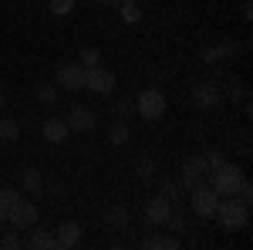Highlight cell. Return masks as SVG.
I'll list each match as a JSON object with an SVG mask.
<instances>
[{
	"label": "cell",
	"instance_id": "cell-1",
	"mask_svg": "<svg viewBox=\"0 0 253 250\" xmlns=\"http://www.w3.org/2000/svg\"><path fill=\"white\" fill-rule=\"evenodd\" d=\"M216 220H219V227L223 230H247L250 227V203H243V200H236V196H219V206L213 213Z\"/></svg>",
	"mask_w": 253,
	"mask_h": 250
},
{
	"label": "cell",
	"instance_id": "cell-2",
	"mask_svg": "<svg viewBox=\"0 0 253 250\" xmlns=\"http://www.w3.org/2000/svg\"><path fill=\"white\" fill-rule=\"evenodd\" d=\"M166 95L159 92L156 85H149L145 92H138V98H135V112H138V118H145L149 125H156L159 118L166 115Z\"/></svg>",
	"mask_w": 253,
	"mask_h": 250
},
{
	"label": "cell",
	"instance_id": "cell-3",
	"mask_svg": "<svg viewBox=\"0 0 253 250\" xmlns=\"http://www.w3.org/2000/svg\"><path fill=\"white\" fill-rule=\"evenodd\" d=\"M240 183H243V169L233 166V162H223V166L210 169V186H213L219 196H233Z\"/></svg>",
	"mask_w": 253,
	"mask_h": 250
},
{
	"label": "cell",
	"instance_id": "cell-4",
	"mask_svg": "<svg viewBox=\"0 0 253 250\" xmlns=\"http://www.w3.org/2000/svg\"><path fill=\"white\" fill-rule=\"evenodd\" d=\"M193 196H189V203H193V213L196 216H203V220H210L216 213V206H219V193L213 190V186H206V179L199 183V186H193Z\"/></svg>",
	"mask_w": 253,
	"mask_h": 250
},
{
	"label": "cell",
	"instance_id": "cell-5",
	"mask_svg": "<svg viewBox=\"0 0 253 250\" xmlns=\"http://www.w3.org/2000/svg\"><path fill=\"white\" fill-rule=\"evenodd\" d=\"M84 88L95 92V95H112V92H115V75H112L108 68H101V64L84 68Z\"/></svg>",
	"mask_w": 253,
	"mask_h": 250
},
{
	"label": "cell",
	"instance_id": "cell-6",
	"mask_svg": "<svg viewBox=\"0 0 253 250\" xmlns=\"http://www.w3.org/2000/svg\"><path fill=\"white\" fill-rule=\"evenodd\" d=\"M7 220H10V227H17V230H27V227H34L38 223V206L31 203V200H20L10 206V213H7Z\"/></svg>",
	"mask_w": 253,
	"mask_h": 250
},
{
	"label": "cell",
	"instance_id": "cell-7",
	"mask_svg": "<svg viewBox=\"0 0 253 250\" xmlns=\"http://www.w3.org/2000/svg\"><path fill=\"white\" fill-rule=\"evenodd\" d=\"M64 122H68V132H91L98 125V115L88 105H71V112L64 115Z\"/></svg>",
	"mask_w": 253,
	"mask_h": 250
},
{
	"label": "cell",
	"instance_id": "cell-8",
	"mask_svg": "<svg viewBox=\"0 0 253 250\" xmlns=\"http://www.w3.org/2000/svg\"><path fill=\"white\" fill-rule=\"evenodd\" d=\"M81 244V223L78 220H64L54 230V250H71Z\"/></svg>",
	"mask_w": 253,
	"mask_h": 250
},
{
	"label": "cell",
	"instance_id": "cell-9",
	"mask_svg": "<svg viewBox=\"0 0 253 250\" xmlns=\"http://www.w3.org/2000/svg\"><path fill=\"white\" fill-rule=\"evenodd\" d=\"M58 88L61 92H81L84 88V68L81 64H61L58 68Z\"/></svg>",
	"mask_w": 253,
	"mask_h": 250
},
{
	"label": "cell",
	"instance_id": "cell-10",
	"mask_svg": "<svg viewBox=\"0 0 253 250\" xmlns=\"http://www.w3.org/2000/svg\"><path fill=\"white\" fill-rule=\"evenodd\" d=\"M169 216H172V200H166V196H152V200L145 203V220H149L152 227L169 223Z\"/></svg>",
	"mask_w": 253,
	"mask_h": 250
},
{
	"label": "cell",
	"instance_id": "cell-11",
	"mask_svg": "<svg viewBox=\"0 0 253 250\" xmlns=\"http://www.w3.org/2000/svg\"><path fill=\"white\" fill-rule=\"evenodd\" d=\"M203 173H210L203 155L186 159V166H182V183H179V186H189V190H193V186H199V183H203Z\"/></svg>",
	"mask_w": 253,
	"mask_h": 250
},
{
	"label": "cell",
	"instance_id": "cell-12",
	"mask_svg": "<svg viewBox=\"0 0 253 250\" xmlns=\"http://www.w3.org/2000/svg\"><path fill=\"white\" fill-rule=\"evenodd\" d=\"M219 98H223V92L216 88L213 81H206V85H196V92H193L196 108H216V105H219Z\"/></svg>",
	"mask_w": 253,
	"mask_h": 250
},
{
	"label": "cell",
	"instance_id": "cell-13",
	"mask_svg": "<svg viewBox=\"0 0 253 250\" xmlns=\"http://www.w3.org/2000/svg\"><path fill=\"white\" fill-rule=\"evenodd\" d=\"M17 186L24 193H31V196H41V193H44V179H41V173L34 169V166H27V169H20Z\"/></svg>",
	"mask_w": 253,
	"mask_h": 250
},
{
	"label": "cell",
	"instance_id": "cell-14",
	"mask_svg": "<svg viewBox=\"0 0 253 250\" xmlns=\"http://www.w3.org/2000/svg\"><path fill=\"white\" fill-rule=\"evenodd\" d=\"M41 132H44V139H47V142H54V146H61V142L71 135V132H68V122H64V115H61V118H47Z\"/></svg>",
	"mask_w": 253,
	"mask_h": 250
},
{
	"label": "cell",
	"instance_id": "cell-15",
	"mask_svg": "<svg viewBox=\"0 0 253 250\" xmlns=\"http://www.w3.org/2000/svg\"><path fill=\"white\" fill-rule=\"evenodd\" d=\"M27 230H31L27 247H34V250H54V233L41 230V227H27Z\"/></svg>",
	"mask_w": 253,
	"mask_h": 250
},
{
	"label": "cell",
	"instance_id": "cell-16",
	"mask_svg": "<svg viewBox=\"0 0 253 250\" xmlns=\"http://www.w3.org/2000/svg\"><path fill=\"white\" fill-rule=\"evenodd\" d=\"M128 139H132V129L125 125V118H115V122L108 125V142H112V146H125Z\"/></svg>",
	"mask_w": 253,
	"mask_h": 250
},
{
	"label": "cell",
	"instance_id": "cell-17",
	"mask_svg": "<svg viewBox=\"0 0 253 250\" xmlns=\"http://www.w3.org/2000/svg\"><path fill=\"white\" fill-rule=\"evenodd\" d=\"M0 139H3V142H17L20 139V122L17 118H0Z\"/></svg>",
	"mask_w": 253,
	"mask_h": 250
},
{
	"label": "cell",
	"instance_id": "cell-18",
	"mask_svg": "<svg viewBox=\"0 0 253 250\" xmlns=\"http://www.w3.org/2000/svg\"><path fill=\"white\" fill-rule=\"evenodd\" d=\"M105 223H108V227H115V230H125L132 220H128V213L122 210V206H112V210L105 213Z\"/></svg>",
	"mask_w": 253,
	"mask_h": 250
},
{
	"label": "cell",
	"instance_id": "cell-19",
	"mask_svg": "<svg viewBox=\"0 0 253 250\" xmlns=\"http://www.w3.org/2000/svg\"><path fill=\"white\" fill-rule=\"evenodd\" d=\"M34 98H38L41 105H51V101H58V88L47 85V81H41V85H34Z\"/></svg>",
	"mask_w": 253,
	"mask_h": 250
},
{
	"label": "cell",
	"instance_id": "cell-20",
	"mask_svg": "<svg viewBox=\"0 0 253 250\" xmlns=\"http://www.w3.org/2000/svg\"><path fill=\"white\" fill-rule=\"evenodd\" d=\"M145 247L149 250H175L179 247V237H149V240H145Z\"/></svg>",
	"mask_w": 253,
	"mask_h": 250
},
{
	"label": "cell",
	"instance_id": "cell-21",
	"mask_svg": "<svg viewBox=\"0 0 253 250\" xmlns=\"http://www.w3.org/2000/svg\"><path fill=\"white\" fill-rule=\"evenodd\" d=\"M17 190H0V220H7V213H10V206L17 203Z\"/></svg>",
	"mask_w": 253,
	"mask_h": 250
},
{
	"label": "cell",
	"instance_id": "cell-22",
	"mask_svg": "<svg viewBox=\"0 0 253 250\" xmlns=\"http://www.w3.org/2000/svg\"><path fill=\"white\" fill-rule=\"evenodd\" d=\"M118 14H122L125 24H138V20H142V10H138L135 0H132V3H122V7H118Z\"/></svg>",
	"mask_w": 253,
	"mask_h": 250
},
{
	"label": "cell",
	"instance_id": "cell-23",
	"mask_svg": "<svg viewBox=\"0 0 253 250\" xmlns=\"http://www.w3.org/2000/svg\"><path fill=\"white\" fill-rule=\"evenodd\" d=\"M47 7H51L54 17H68L75 10V0H47Z\"/></svg>",
	"mask_w": 253,
	"mask_h": 250
},
{
	"label": "cell",
	"instance_id": "cell-24",
	"mask_svg": "<svg viewBox=\"0 0 253 250\" xmlns=\"http://www.w3.org/2000/svg\"><path fill=\"white\" fill-rule=\"evenodd\" d=\"M78 64L81 68H95V64H101V51H98V48H84Z\"/></svg>",
	"mask_w": 253,
	"mask_h": 250
},
{
	"label": "cell",
	"instance_id": "cell-25",
	"mask_svg": "<svg viewBox=\"0 0 253 250\" xmlns=\"http://www.w3.org/2000/svg\"><path fill=\"white\" fill-rule=\"evenodd\" d=\"M135 173L142 176V179H149V176L156 173V162H152L149 155H142V159H135Z\"/></svg>",
	"mask_w": 253,
	"mask_h": 250
},
{
	"label": "cell",
	"instance_id": "cell-26",
	"mask_svg": "<svg viewBox=\"0 0 253 250\" xmlns=\"http://www.w3.org/2000/svg\"><path fill=\"white\" fill-rule=\"evenodd\" d=\"M226 95H230V98H236V101H240V98H247V88H243V81L230 78V81H226Z\"/></svg>",
	"mask_w": 253,
	"mask_h": 250
},
{
	"label": "cell",
	"instance_id": "cell-27",
	"mask_svg": "<svg viewBox=\"0 0 253 250\" xmlns=\"http://www.w3.org/2000/svg\"><path fill=\"white\" fill-rule=\"evenodd\" d=\"M216 48H219V54H223V61H226V58H233L236 51H240V44H236V41H230V38H223L219 44H216Z\"/></svg>",
	"mask_w": 253,
	"mask_h": 250
},
{
	"label": "cell",
	"instance_id": "cell-28",
	"mask_svg": "<svg viewBox=\"0 0 253 250\" xmlns=\"http://www.w3.org/2000/svg\"><path fill=\"white\" fill-rule=\"evenodd\" d=\"M132 108H135V101H128V98H118L115 105H112V112H115L118 118H125L128 112H132Z\"/></svg>",
	"mask_w": 253,
	"mask_h": 250
},
{
	"label": "cell",
	"instance_id": "cell-29",
	"mask_svg": "<svg viewBox=\"0 0 253 250\" xmlns=\"http://www.w3.org/2000/svg\"><path fill=\"white\" fill-rule=\"evenodd\" d=\"M203 61H206V64H219V61H223V54H219V48H203Z\"/></svg>",
	"mask_w": 253,
	"mask_h": 250
},
{
	"label": "cell",
	"instance_id": "cell-30",
	"mask_svg": "<svg viewBox=\"0 0 253 250\" xmlns=\"http://www.w3.org/2000/svg\"><path fill=\"white\" fill-rule=\"evenodd\" d=\"M203 159H206V169H216V166H223V162H226V159H223L219 152H206Z\"/></svg>",
	"mask_w": 253,
	"mask_h": 250
},
{
	"label": "cell",
	"instance_id": "cell-31",
	"mask_svg": "<svg viewBox=\"0 0 253 250\" xmlns=\"http://www.w3.org/2000/svg\"><path fill=\"white\" fill-rule=\"evenodd\" d=\"M0 247H7V250L20 247V237H17V233H7V237H3V240H0Z\"/></svg>",
	"mask_w": 253,
	"mask_h": 250
},
{
	"label": "cell",
	"instance_id": "cell-32",
	"mask_svg": "<svg viewBox=\"0 0 253 250\" xmlns=\"http://www.w3.org/2000/svg\"><path fill=\"white\" fill-rule=\"evenodd\" d=\"M175 193H179V183H166V186H162V196H166V200H175Z\"/></svg>",
	"mask_w": 253,
	"mask_h": 250
},
{
	"label": "cell",
	"instance_id": "cell-33",
	"mask_svg": "<svg viewBox=\"0 0 253 250\" xmlns=\"http://www.w3.org/2000/svg\"><path fill=\"white\" fill-rule=\"evenodd\" d=\"M122 3H132V0H108V7H115V10L122 7Z\"/></svg>",
	"mask_w": 253,
	"mask_h": 250
},
{
	"label": "cell",
	"instance_id": "cell-34",
	"mask_svg": "<svg viewBox=\"0 0 253 250\" xmlns=\"http://www.w3.org/2000/svg\"><path fill=\"white\" fill-rule=\"evenodd\" d=\"M7 108V95H3V88H0V112Z\"/></svg>",
	"mask_w": 253,
	"mask_h": 250
},
{
	"label": "cell",
	"instance_id": "cell-35",
	"mask_svg": "<svg viewBox=\"0 0 253 250\" xmlns=\"http://www.w3.org/2000/svg\"><path fill=\"white\" fill-rule=\"evenodd\" d=\"M91 3H95V7H108V0H91Z\"/></svg>",
	"mask_w": 253,
	"mask_h": 250
}]
</instances>
